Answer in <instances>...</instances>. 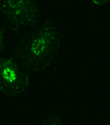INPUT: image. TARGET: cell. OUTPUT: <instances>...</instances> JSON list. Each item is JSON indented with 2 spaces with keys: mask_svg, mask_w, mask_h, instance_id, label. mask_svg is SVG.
Wrapping results in <instances>:
<instances>
[{
  "mask_svg": "<svg viewBox=\"0 0 110 125\" xmlns=\"http://www.w3.org/2000/svg\"><path fill=\"white\" fill-rule=\"evenodd\" d=\"M109 80H110V75H109Z\"/></svg>",
  "mask_w": 110,
  "mask_h": 125,
  "instance_id": "9c48e42d",
  "label": "cell"
},
{
  "mask_svg": "<svg viewBox=\"0 0 110 125\" xmlns=\"http://www.w3.org/2000/svg\"><path fill=\"white\" fill-rule=\"evenodd\" d=\"M109 3H110V2H109Z\"/></svg>",
  "mask_w": 110,
  "mask_h": 125,
  "instance_id": "30bf717a",
  "label": "cell"
},
{
  "mask_svg": "<svg viewBox=\"0 0 110 125\" xmlns=\"http://www.w3.org/2000/svg\"><path fill=\"white\" fill-rule=\"evenodd\" d=\"M0 13L8 27L22 33L44 20L36 0H0Z\"/></svg>",
  "mask_w": 110,
  "mask_h": 125,
  "instance_id": "3957f363",
  "label": "cell"
},
{
  "mask_svg": "<svg viewBox=\"0 0 110 125\" xmlns=\"http://www.w3.org/2000/svg\"><path fill=\"white\" fill-rule=\"evenodd\" d=\"M61 39V31L56 24L44 19L38 26L22 33L12 48L31 70L38 73L49 68L57 57Z\"/></svg>",
  "mask_w": 110,
  "mask_h": 125,
  "instance_id": "6da1fadb",
  "label": "cell"
},
{
  "mask_svg": "<svg viewBox=\"0 0 110 125\" xmlns=\"http://www.w3.org/2000/svg\"><path fill=\"white\" fill-rule=\"evenodd\" d=\"M7 32H8L7 24L0 26V52L3 50V44H5V39H6V35H7Z\"/></svg>",
  "mask_w": 110,
  "mask_h": 125,
  "instance_id": "5b68a950",
  "label": "cell"
},
{
  "mask_svg": "<svg viewBox=\"0 0 110 125\" xmlns=\"http://www.w3.org/2000/svg\"><path fill=\"white\" fill-rule=\"evenodd\" d=\"M16 125H21V124H16Z\"/></svg>",
  "mask_w": 110,
  "mask_h": 125,
  "instance_id": "ba28073f",
  "label": "cell"
},
{
  "mask_svg": "<svg viewBox=\"0 0 110 125\" xmlns=\"http://www.w3.org/2000/svg\"><path fill=\"white\" fill-rule=\"evenodd\" d=\"M110 2V0H90V3L96 7H100V6L108 5Z\"/></svg>",
  "mask_w": 110,
  "mask_h": 125,
  "instance_id": "8992f818",
  "label": "cell"
},
{
  "mask_svg": "<svg viewBox=\"0 0 110 125\" xmlns=\"http://www.w3.org/2000/svg\"><path fill=\"white\" fill-rule=\"evenodd\" d=\"M34 74L12 47L0 52V93L2 95L17 97L28 92Z\"/></svg>",
  "mask_w": 110,
  "mask_h": 125,
  "instance_id": "7a4b0ae2",
  "label": "cell"
},
{
  "mask_svg": "<svg viewBox=\"0 0 110 125\" xmlns=\"http://www.w3.org/2000/svg\"><path fill=\"white\" fill-rule=\"evenodd\" d=\"M41 125H45V124H44V122H43V123H42V124H41Z\"/></svg>",
  "mask_w": 110,
  "mask_h": 125,
  "instance_id": "52a82bcc",
  "label": "cell"
},
{
  "mask_svg": "<svg viewBox=\"0 0 110 125\" xmlns=\"http://www.w3.org/2000/svg\"><path fill=\"white\" fill-rule=\"evenodd\" d=\"M43 122H44L45 125H64V122L62 121V118L55 113H51L47 116H45Z\"/></svg>",
  "mask_w": 110,
  "mask_h": 125,
  "instance_id": "277c9868",
  "label": "cell"
}]
</instances>
